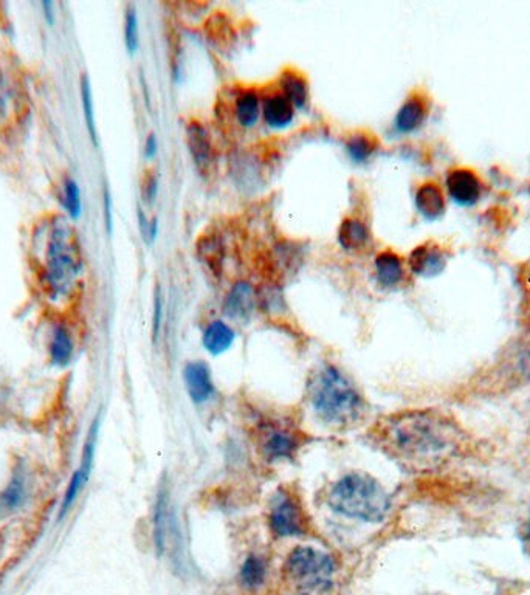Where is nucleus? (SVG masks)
<instances>
[{"mask_svg": "<svg viewBox=\"0 0 530 595\" xmlns=\"http://www.w3.org/2000/svg\"><path fill=\"white\" fill-rule=\"evenodd\" d=\"M103 199H104V222H106L107 233L112 234V229H113V213H112V197L109 188H104V194H103Z\"/></svg>", "mask_w": 530, "mask_h": 595, "instance_id": "c756f323", "label": "nucleus"}, {"mask_svg": "<svg viewBox=\"0 0 530 595\" xmlns=\"http://www.w3.org/2000/svg\"><path fill=\"white\" fill-rule=\"evenodd\" d=\"M324 500L335 513L363 522H382L391 511V498L382 483L361 472L337 479Z\"/></svg>", "mask_w": 530, "mask_h": 595, "instance_id": "7ed1b4c3", "label": "nucleus"}, {"mask_svg": "<svg viewBox=\"0 0 530 595\" xmlns=\"http://www.w3.org/2000/svg\"><path fill=\"white\" fill-rule=\"evenodd\" d=\"M260 95L255 91H244L239 93L234 104V115L242 128H253L260 115Z\"/></svg>", "mask_w": 530, "mask_h": 595, "instance_id": "5701e85b", "label": "nucleus"}, {"mask_svg": "<svg viewBox=\"0 0 530 595\" xmlns=\"http://www.w3.org/2000/svg\"><path fill=\"white\" fill-rule=\"evenodd\" d=\"M124 44L129 54H137L140 45V30H138L137 10L132 5L128 6L124 16Z\"/></svg>", "mask_w": 530, "mask_h": 595, "instance_id": "bb28decb", "label": "nucleus"}, {"mask_svg": "<svg viewBox=\"0 0 530 595\" xmlns=\"http://www.w3.org/2000/svg\"><path fill=\"white\" fill-rule=\"evenodd\" d=\"M525 541H527V546L530 548V521L527 529H525Z\"/></svg>", "mask_w": 530, "mask_h": 595, "instance_id": "e433bc0d", "label": "nucleus"}, {"mask_svg": "<svg viewBox=\"0 0 530 595\" xmlns=\"http://www.w3.org/2000/svg\"><path fill=\"white\" fill-rule=\"evenodd\" d=\"M374 266H376L377 281L380 282L383 288H396L402 282L405 275L402 258L393 250L378 253Z\"/></svg>", "mask_w": 530, "mask_h": 595, "instance_id": "a211bd4d", "label": "nucleus"}, {"mask_svg": "<svg viewBox=\"0 0 530 595\" xmlns=\"http://www.w3.org/2000/svg\"><path fill=\"white\" fill-rule=\"evenodd\" d=\"M186 391L192 402L205 404L214 395L211 371L203 362L188 363L183 371Z\"/></svg>", "mask_w": 530, "mask_h": 595, "instance_id": "9d476101", "label": "nucleus"}, {"mask_svg": "<svg viewBox=\"0 0 530 595\" xmlns=\"http://www.w3.org/2000/svg\"><path fill=\"white\" fill-rule=\"evenodd\" d=\"M262 117L267 126L273 129H284L295 118V107L282 93H275L265 98L262 104Z\"/></svg>", "mask_w": 530, "mask_h": 595, "instance_id": "dca6fc26", "label": "nucleus"}, {"mask_svg": "<svg viewBox=\"0 0 530 595\" xmlns=\"http://www.w3.org/2000/svg\"><path fill=\"white\" fill-rule=\"evenodd\" d=\"M447 188L450 196L462 205H472L481 197L483 185L472 171L455 170L451 171L447 177Z\"/></svg>", "mask_w": 530, "mask_h": 595, "instance_id": "9b49d317", "label": "nucleus"}, {"mask_svg": "<svg viewBox=\"0 0 530 595\" xmlns=\"http://www.w3.org/2000/svg\"><path fill=\"white\" fill-rule=\"evenodd\" d=\"M253 437L260 457L271 463H290L308 444V436L299 426L282 419L260 420Z\"/></svg>", "mask_w": 530, "mask_h": 595, "instance_id": "39448f33", "label": "nucleus"}, {"mask_svg": "<svg viewBox=\"0 0 530 595\" xmlns=\"http://www.w3.org/2000/svg\"><path fill=\"white\" fill-rule=\"evenodd\" d=\"M74 335L65 323H56L52 330L50 343H48L50 363L56 367L69 366L70 362L74 360Z\"/></svg>", "mask_w": 530, "mask_h": 595, "instance_id": "f8f14e48", "label": "nucleus"}, {"mask_svg": "<svg viewBox=\"0 0 530 595\" xmlns=\"http://www.w3.org/2000/svg\"><path fill=\"white\" fill-rule=\"evenodd\" d=\"M186 143H188V149H190V154L194 160L197 171L201 172V176L210 174L214 152H212L210 133L201 122H191L188 124V128H186Z\"/></svg>", "mask_w": 530, "mask_h": 595, "instance_id": "6e6552de", "label": "nucleus"}, {"mask_svg": "<svg viewBox=\"0 0 530 595\" xmlns=\"http://www.w3.org/2000/svg\"><path fill=\"white\" fill-rule=\"evenodd\" d=\"M64 188V208L70 218L78 219L83 213V200H81V190L78 183L72 177H65L63 181Z\"/></svg>", "mask_w": 530, "mask_h": 595, "instance_id": "a878e982", "label": "nucleus"}, {"mask_svg": "<svg viewBox=\"0 0 530 595\" xmlns=\"http://www.w3.org/2000/svg\"><path fill=\"white\" fill-rule=\"evenodd\" d=\"M5 395H4V386L0 385V409H2V406H4V402H5Z\"/></svg>", "mask_w": 530, "mask_h": 595, "instance_id": "c9c22d12", "label": "nucleus"}, {"mask_svg": "<svg viewBox=\"0 0 530 595\" xmlns=\"http://www.w3.org/2000/svg\"><path fill=\"white\" fill-rule=\"evenodd\" d=\"M339 242L348 251L365 250L371 244V231L360 219L346 218L339 223Z\"/></svg>", "mask_w": 530, "mask_h": 595, "instance_id": "4468645a", "label": "nucleus"}, {"mask_svg": "<svg viewBox=\"0 0 530 595\" xmlns=\"http://www.w3.org/2000/svg\"><path fill=\"white\" fill-rule=\"evenodd\" d=\"M168 532H170V513H168V493L166 490H160L155 501L154 511V544L157 552H166L168 544Z\"/></svg>", "mask_w": 530, "mask_h": 595, "instance_id": "4be33fe9", "label": "nucleus"}, {"mask_svg": "<svg viewBox=\"0 0 530 595\" xmlns=\"http://www.w3.org/2000/svg\"><path fill=\"white\" fill-rule=\"evenodd\" d=\"M157 148H159L157 139H155L154 133H151L148 140H146V144H144V155H146V159H152L157 154Z\"/></svg>", "mask_w": 530, "mask_h": 595, "instance_id": "2f4dec72", "label": "nucleus"}, {"mask_svg": "<svg viewBox=\"0 0 530 595\" xmlns=\"http://www.w3.org/2000/svg\"><path fill=\"white\" fill-rule=\"evenodd\" d=\"M337 564L332 555L310 546H298L282 564V579L295 595H330Z\"/></svg>", "mask_w": 530, "mask_h": 595, "instance_id": "20e7f679", "label": "nucleus"}, {"mask_svg": "<svg viewBox=\"0 0 530 595\" xmlns=\"http://www.w3.org/2000/svg\"><path fill=\"white\" fill-rule=\"evenodd\" d=\"M282 95L292 102L295 109H306L309 104V84L301 73L287 70L281 76Z\"/></svg>", "mask_w": 530, "mask_h": 595, "instance_id": "aec40b11", "label": "nucleus"}, {"mask_svg": "<svg viewBox=\"0 0 530 595\" xmlns=\"http://www.w3.org/2000/svg\"><path fill=\"white\" fill-rule=\"evenodd\" d=\"M377 141L371 133L357 132L346 141V152L354 163H366L376 152Z\"/></svg>", "mask_w": 530, "mask_h": 595, "instance_id": "b1692460", "label": "nucleus"}, {"mask_svg": "<svg viewBox=\"0 0 530 595\" xmlns=\"http://www.w3.org/2000/svg\"><path fill=\"white\" fill-rule=\"evenodd\" d=\"M81 102L84 112L85 126L89 131L92 141L98 146V132H96L95 109H93V98H92L91 80L87 74H81Z\"/></svg>", "mask_w": 530, "mask_h": 595, "instance_id": "393cba45", "label": "nucleus"}, {"mask_svg": "<svg viewBox=\"0 0 530 595\" xmlns=\"http://www.w3.org/2000/svg\"><path fill=\"white\" fill-rule=\"evenodd\" d=\"M409 267L416 275L433 277L446 267V258L439 250V247L431 244L420 245L411 253Z\"/></svg>", "mask_w": 530, "mask_h": 595, "instance_id": "ddd939ff", "label": "nucleus"}, {"mask_svg": "<svg viewBox=\"0 0 530 595\" xmlns=\"http://www.w3.org/2000/svg\"><path fill=\"white\" fill-rule=\"evenodd\" d=\"M201 242L203 245H201V249H199L201 259L205 260L208 266H211L212 270L219 271V264L222 262V256L219 255L221 245L216 244L214 239H205Z\"/></svg>", "mask_w": 530, "mask_h": 595, "instance_id": "cd10ccee", "label": "nucleus"}, {"mask_svg": "<svg viewBox=\"0 0 530 595\" xmlns=\"http://www.w3.org/2000/svg\"><path fill=\"white\" fill-rule=\"evenodd\" d=\"M267 526L280 540L304 537L312 531L308 511L290 487H281L271 496L267 505Z\"/></svg>", "mask_w": 530, "mask_h": 595, "instance_id": "423d86ee", "label": "nucleus"}, {"mask_svg": "<svg viewBox=\"0 0 530 595\" xmlns=\"http://www.w3.org/2000/svg\"><path fill=\"white\" fill-rule=\"evenodd\" d=\"M427 102L424 98L419 95L409 96L407 102H403V106L398 109L394 124L400 133H409L419 129L424 124L427 113Z\"/></svg>", "mask_w": 530, "mask_h": 595, "instance_id": "2eb2a0df", "label": "nucleus"}, {"mask_svg": "<svg viewBox=\"0 0 530 595\" xmlns=\"http://www.w3.org/2000/svg\"><path fill=\"white\" fill-rule=\"evenodd\" d=\"M258 295L247 281H239L227 293L223 301V314L234 321H245L255 312Z\"/></svg>", "mask_w": 530, "mask_h": 595, "instance_id": "1a4fd4ad", "label": "nucleus"}, {"mask_svg": "<svg viewBox=\"0 0 530 595\" xmlns=\"http://www.w3.org/2000/svg\"><path fill=\"white\" fill-rule=\"evenodd\" d=\"M54 2H52V0H44L43 2L44 15H45V19H47V22L48 24H50V25H54Z\"/></svg>", "mask_w": 530, "mask_h": 595, "instance_id": "473e14b6", "label": "nucleus"}, {"mask_svg": "<svg viewBox=\"0 0 530 595\" xmlns=\"http://www.w3.org/2000/svg\"><path fill=\"white\" fill-rule=\"evenodd\" d=\"M372 444L409 473H436L470 446L461 424L439 409H403L377 420Z\"/></svg>", "mask_w": 530, "mask_h": 595, "instance_id": "f257e3e1", "label": "nucleus"}, {"mask_svg": "<svg viewBox=\"0 0 530 595\" xmlns=\"http://www.w3.org/2000/svg\"><path fill=\"white\" fill-rule=\"evenodd\" d=\"M138 222H140V229H142V234H143V238H148L149 236V220L146 219V216H144L143 211L142 210H138Z\"/></svg>", "mask_w": 530, "mask_h": 595, "instance_id": "72a5a7b5", "label": "nucleus"}, {"mask_svg": "<svg viewBox=\"0 0 530 595\" xmlns=\"http://www.w3.org/2000/svg\"><path fill=\"white\" fill-rule=\"evenodd\" d=\"M416 207L427 219L439 218L446 211V197L436 183H424L416 192Z\"/></svg>", "mask_w": 530, "mask_h": 595, "instance_id": "6ab92c4d", "label": "nucleus"}, {"mask_svg": "<svg viewBox=\"0 0 530 595\" xmlns=\"http://www.w3.org/2000/svg\"><path fill=\"white\" fill-rule=\"evenodd\" d=\"M267 572H269V566H267L264 557L251 553L245 558L244 563L239 569V581L247 590H260L267 580Z\"/></svg>", "mask_w": 530, "mask_h": 595, "instance_id": "412c9836", "label": "nucleus"}, {"mask_svg": "<svg viewBox=\"0 0 530 595\" xmlns=\"http://www.w3.org/2000/svg\"><path fill=\"white\" fill-rule=\"evenodd\" d=\"M234 340H236V334L233 327L221 319L211 321L201 337L203 347L212 356H221L223 352L229 351Z\"/></svg>", "mask_w": 530, "mask_h": 595, "instance_id": "f3484780", "label": "nucleus"}, {"mask_svg": "<svg viewBox=\"0 0 530 595\" xmlns=\"http://www.w3.org/2000/svg\"><path fill=\"white\" fill-rule=\"evenodd\" d=\"M306 397L315 417L334 430L356 428L369 413L358 385L330 363H323L310 372Z\"/></svg>", "mask_w": 530, "mask_h": 595, "instance_id": "f03ea898", "label": "nucleus"}, {"mask_svg": "<svg viewBox=\"0 0 530 595\" xmlns=\"http://www.w3.org/2000/svg\"><path fill=\"white\" fill-rule=\"evenodd\" d=\"M5 112H6L5 102H4V98L0 96V120H2V117H5Z\"/></svg>", "mask_w": 530, "mask_h": 595, "instance_id": "f704fd0d", "label": "nucleus"}, {"mask_svg": "<svg viewBox=\"0 0 530 595\" xmlns=\"http://www.w3.org/2000/svg\"><path fill=\"white\" fill-rule=\"evenodd\" d=\"M33 478L27 463H19L13 467L5 487L0 490V520L16 515L27 507L32 500Z\"/></svg>", "mask_w": 530, "mask_h": 595, "instance_id": "0eeeda50", "label": "nucleus"}, {"mask_svg": "<svg viewBox=\"0 0 530 595\" xmlns=\"http://www.w3.org/2000/svg\"><path fill=\"white\" fill-rule=\"evenodd\" d=\"M162 321H163V298H162L160 288H157L154 301V318H152V335H154V340L159 338L160 330H162Z\"/></svg>", "mask_w": 530, "mask_h": 595, "instance_id": "c85d7f7f", "label": "nucleus"}, {"mask_svg": "<svg viewBox=\"0 0 530 595\" xmlns=\"http://www.w3.org/2000/svg\"><path fill=\"white\" fill-rule=\"evenodd\" d=\"M144 196H146V200L148 202H152V200H155V196H157V177L152 176H148V179H146V181H144Z\"/></svg>", "mask_w": 530, "mask_h": 595, "instance_id": "7c9ffc66", "label": "nucleus"}]
</instances>
